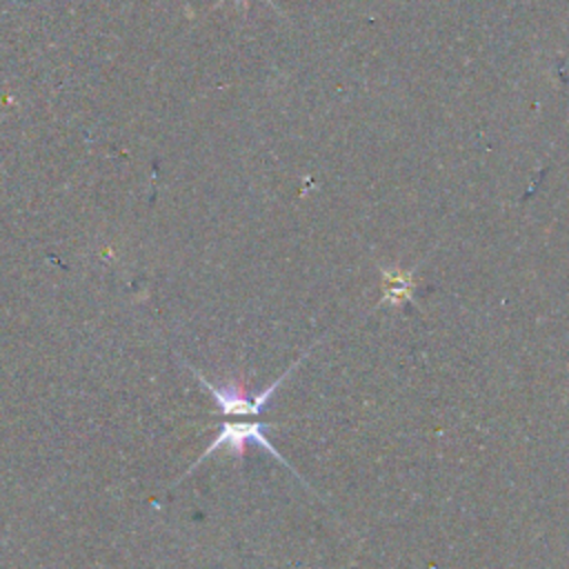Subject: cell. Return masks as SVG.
<instances>
[{
	"label": "cell",
	"mask_w": 569,
	"mask_h": 569,
	"mask_svg": "<svg viewBox=\"0 0 569 569\" xmlns=\"http://www.w3.org/2000/svg\"><path fill=\"white\" fill-rule=\"evenodd\" d=\"M222 2H227V0H216V4H213V7H211V9H218V7H220V4H222ZM238 2H242V7H244V13H247V9H249V0H238ZM264 2H267V4H269V7H271V9H276V11H278V13H280V16H282V11H280V9H278V7H276V2H273V0H264Z\"/></svg>",
	"instance_id": "obj_2"
},
{
	"label": "cell",
	"mask_w": 569,
	"mask_h": 569,
	"mask_svg": "<svg viewBox=\"0 0 569 569\" xmlns=\"http://www.w3.org/2000/svg\"><path fill=\"white\" fill-rule=\"evenodd\" d=\"M420 264H413L411 269H402V267H396V264L393 267L378 264V271H380V278H382V293H380V300H378L376 307L385 305V307L398 309L405 302H409L413 298V291H416V273H418Z\"/></svg>",
	"instance_id": "obj_1"
}]
</instances>
